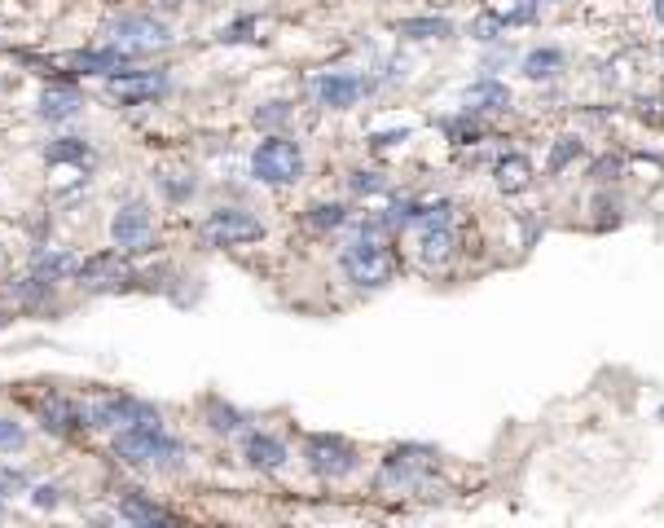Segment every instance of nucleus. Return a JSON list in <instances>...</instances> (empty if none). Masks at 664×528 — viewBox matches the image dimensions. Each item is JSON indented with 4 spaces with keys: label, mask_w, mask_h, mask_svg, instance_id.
Segmentation results:
<instances>
[{
    "label": "nucleus",
    "mask_w": 664,
    "mask_h": 528,
    "mask_svg": "<svg viewBox=\"0 0 664 528\" xmlns=\"http://www.w3.org/2000/svg\"><path fill=\"white\" fill-rule=\"evenodd\" d=\"M115 454L128 462V467H181L185 458V445L176 436L163 432V423H150V427H124L115 432Z\"/></svg>",
    "instance_id": "obj_1"
},
{
    "label": "nucleus",
    "mask_w": 664,
    "mask_h": 528,
    "mask_svg": "<svg viewBox=\"0 0 664 528\" xmlns=\"http://www.w3.org/2000/svg\"><path fill=\"white\" fill-rule=\"evenodd\" d=\"M453 207L449 203H431L414 212V256L423 269H445L453 260Z\"/></svg>",
    "instance_id": "obj_2"
},
{
    "label": "nucleus",
    "mask_w": 664,
    "mask_h": 528,
    "mask_svg": "<svg viewBox=\"0 0 664 528\" xmlns=\"http://www.w3.org/2000/svg\"><path fill=\"white\" fill-rule=\"evenodd\" d=\"M251 176L264 185H295L304 176V154L291 137H264L251 154Z\"/></svg>",
    "instance_id": "obj_3"
},
{
    "label": "nucleus",
    "mask_w": 664,
    "mask_h": 528,
    "mask_svg": "<svg viewBox=\"0 0 664 528\" xmlns=\"http://www.w3.org/2000/svg\"><path fill=\"white\" fill-rule=\"evenodd\" d=\"M339 264H343V273H348V282L365 286V291L387 286V282L396 278V256L383 247V242H374V238L352 242V247L339 256Z\"/></svg>",
    "instance_id": "obj_4"
},
{
    "label": "nucleus",
    "mask_w": 664,
    "mask_h": 528,
    "mask_svg": "<svg viewBox=\"0 0 664 528\" xmlns=\"http://www.w3.org/2000/svg\"><path fill=\"white\" fill-rule=\"evenodd\" d=\"M203 242L207 247H242V242H260L264 238V225L251 212H242V207H220L203 220Z\"/></svg>",
    "instance_id": "obj_5"
},
{
    "label": "nucleus",
    "mask_w": 664,
    "mask_h": 528,
    "mask_svg": "<svg viewBox=\"0 0 664 528\" xmlns=\"http://www.w3.org/2000/svg\"><path fill=\"white\" fill-rule=\"evenodd\" d=\"M304 454H308V471L322 480H343L357 471V449L348 445L343 436H308L304 440Z\"/></svg>",
    "instance_id": "obj_6"
},
{
    "label": "nucleus",
    "mask_w": 664,
    "mask_h": 528,
    "mask_svg": "<svg viewBox=\"0 0 664 528\" xmlns=\"http://www.w3.org/2000/svg\"><path fill=\"white\" fill-rule=\"evenodd\" d=\"M110 44L124 49L132 58V53H150V49L172 44V27L159 22V18H150V14H128V18H119L115 27H110Z\"/></svg>",
    "instance_id": "obj_7"
},
{
    "label": "nucleus",
    "mask_w": 664,
    "mask_h": 528,
    "mask_svg": "<svg viewBox=\"0 0 664 528\" xmlns=\"http://www.w3.org/2000/svg\"><path fill=\"white\" fill-rule=\"evenodd\" d=\"M150 423H159V414L137 396H106V401H97L88 410V427H97V432H115V427L124 432V427H150Z\"/></svg>",
    "instance_id": "obj_8"
},
{
    "label": "nucleus",
    "mask_w": 664,
    "mask_h": 528,
    "mask_svg": "<svg viewBox=\"0 0 664 528\" xmlns=\"http://www.w3.org/2000/svg\"><path fill=\"white\" fill-rule=\"evenodd\" d=\"M110 238H115V247L132 256V251H150L154 247V220H150V207L141 203V198H132L115 212L110 220Z\"/></svg>",
    "instance_id": "obj_9"
},
{
    "label": "nucleus",
    "mask_w": 664,
    "mask_h": 528,
    "mask_svg": "<svg viewBox=\"0 0 664 528\" xmlns=\"http://www.w3.org/2000/svg\"><path fill=\"white\" fill-rule=\"evenodd\" d=\"M431 458H436L431 449H396L379 467V489H392V493L418 489V480L431 471Z\"/></svg>",
    "instance_id": "obj_10"
},
{
    "label": "nucleus",
    "mask_w": 664,
    "mask_h": 528,
    "mask_svg": "<svg viewBox=\"0 0 664 528\" xmlns=\"http://www.w3.org/2000/svg\"><path fill=\"white\" fill-rule=\"evenodd\" d=\"M84 291H124L132 282V264L124 260V251H102V256L84 260L80 264V278Z\"/></svg>",
    "instance_id": "obj_11"
},
{
    "label": "nucleus",
    "mask_w": 664,
    "mask_h": 528,
    "mask_svg": "<svg viewBox=\"0 0 664 528\" xmlns=\"http://www.w3.org/2000/svg\"><path fill=\"white\" fill-rule=\"evenodd\" d=\"M110 93H115L124 106L154 102V97L168 93V75H163V71H124V75L110 80Z\"/></svg>",
    "instance_id": "obj_12"
},
{
    "label": "nucleus",
    "mask_w": 664,
    "mask_h": 528,
    "mask_svg": "<svg viewBox=\"0 0 664 528\" xmlns=\"http://www.w3.org/2000/svg\"><path fill=\"white\" fill-rule=\"evenodd\" d=\"M313 93H317V102L330 106V110H348V106H357L365 84H361V75H352V71H326L313 80Z\"/></svg>",
    "instance_id": "obj_13"
},
{
    "label": "nucleus",
    "mask_w": 664,
    "mask_h": 528,
    "mask_svg": "<svg viewBox=\"0 0 664 528\" xmlns=\"http://www.w3.org/2000/svg\"><path fill=\"white\" fill-rule=\"evenodd\" d=\"M36 410H40V423L49 427L53 436H75L88 427V410L75 401H66V396H44Z\"/></svg>",
    "instance_id": "obj_14"
},
{
    "label": "nucleus",
    "mask_w": 664,
    "mask_h": 528,
    "mask_svg": "<svg viewBox=\"0 0 664 528\" xmlns=\"http://www.w3.org/2000/svg\"><path fill=\"white\" fill-rule=\"evenodd\" d=\"M31 278L44 282V286H58V282H66V278H80V260H75L66 247H58V251H36V256H31Z\"/></svg>",
    "instance_id": "obj_15"
},
{
    "label": "nucleus",
    "mask_w": 664,
    "mask_h": 528,
    "mask_svg": "<svg viewBox=\"0 0 664 528\" xmlns=\"http://www.w3.org/2000/svg\"><path fill=\"white\" fill-rule=\"evenodd\" d=\"M71 66H75V71H84V75H106V80H115V75L132 71V58H128L124 49H115V44H106V49L75 53Z\"/></svg>",
    "instance_id": "obj_16"
},
{
    "label": "nucleus",
    "mask_w": 664,
    "mask_h": 528,
    "mask_svg": "<svg viewBox=\"0 0 664 528\" xmlns=\"http://www.w3.org/2000/svg\"><path fill=\"white\" fill-rule=\"evenodd\" d=\"M242 458H247L256 471H282L286 467V445L269 432H251L247 445H242Z\"/></svg>",
    "instance_id": "obj_17"
},
{
    "label": "nucleus",
    "mask_w": 664,
    "mask_h": 528,
    "mask_svg": "<svg viewBox=\"0 0 664 528\" xmlns=\"http://www.w3.org/2000/svg\"><path fill=\"white\" fill-rule=\"evenodd\" d=\"M80 106H84V97L75 84H49L40 93V119H71V115H80Z\"/></svg>",
    "instance_id": "obj_18"
},
{
    "label": "nucleus",
    "mask_w": 664,
    "mask_h": 528,
    "mask_svg": "<svg viewBox=\"0 0 664 528\" xmlns=\"http://www.w3.org/2000/svg\"><path fill=\"white\" fill-rule=\"evenodd\" d=\"M119 511H124L128 528H181L176 515H168L163 506H154L146 498H124V502H119Z\"/></svg>",
    "instance_id": "obj_19"
},
{
    "label": "nucleus",
    "mask_w": 664,
    "mask_h": 528,
    "mask_svg": "<svg viewBox=\"0 0 664 528\" xmlns=\"http://www.w3.org/2000/svg\"><path fill=\"white\" fill-rule=\"evenodd\" d=\"M493 181H497V190H502V194L528 190V181H533V163H528L524 154H502L497 168H493Z\"/></svg>",
    "instance_id": "obj_20"
},
{
    "label": "nucleus",
    "mask_w": 664,
    "mask_h": 528,
    "mask_svg": "<svg viewBox=\"0 0 664 528\" xmlns=\"http://www.w3.org/2000/svg\"><path fill=\"white\" fill-rule=\"evenodd\" d=\"M511 106V88L502 80H480L467 88V110H506Z\"/></svg>",
    "instance_id": "obj_21"
},
{
    "label": "nucleus",
    "mask_w": 664,
    "mask_h": 528,
    "mask_svg": "<svg viewBox=\"0 0 664 528\" xmlns=\"http://www.w3.org/2000/svg\"><path fill=\"white\" fill-rule=\"evenodd\" d=\"M563 71V53L559 49H533L524 58V75L528 80H550V75Z\"/></svg>",
    "instance_id": "obj_22"
},
{
    "label": "nucleus",
    "mask_w": 664,
    "mask_h": 528,
    "mask_svg": "<svg viewBox=\"0 0 664 528\" xmlns=\"http://www.w3.org/2000/svg\"><path fill=\"white\" fill-rule=\"evenodd\" d=\"M339 225H348V207H343V203H317V207H308V229L326 234V229H339Z\"/></svg>",
    "instance_id": "obj_23"
},
{
    "label": "nucleus",
    "mask_w": 664,
    "mask_h": 528,
    "mask_svg": "<svg viewBox=\"0 0 664 528\" xmlns=\"http://www.w3.org/2000/svg\"><path fill=\"white\" fill-rule=\"evenodd\" d=\"M401 36H409V40H445V36H453V27L445 18H414V22H401Z\"/></svg>",
    "instance_id": "obj_24"
},
{
    "label": "nucleus",
    "mask_w": 664,
    "mask_h": 528,
    "mask_svg": "<svg viewBox=\"0 0 664 528\" xmlns=\"http://www.w3.org/2000/svg\"><path fill=\"white\" fill-rule=\"evenodd\" d=\"M49 159H53V163H84V159H88V146H84V141H75V137L53 141V146H49Z\"/></svg>",
    "instance_id": "obj_25"
},
{
    "label": "nucleus",
    "mask_w": 664,
    "mask_h": 528,
    "mask_svg": "<svg viewBox=\"0 0 664 528\" xmlns=\"http://www.w3.org/2000/svg\"><path fill=\"white\" fill-rule=\"evenodd\" d=\"M22 445H27L22 423H14V418H0V454H18Z\"/></svg>",
    "instance_id": "obj_26"
},
{
    "label": "nucleus",
    "mask_w": 664,
    "mask_h": 528,
    "mask_svg": "<svg viewBox=\"0 0 664 528\" xmlns=\"http://www.w3.org/2000/svg\"><path fill=\"white\" fill-rule=\"evenodd\" d=\"M207 414H212L216 418V432H238V427H242V414H234V410H229V405H220V401H212V405H207Z\"/></svg>",
    "instance_id": "obj_27"
},
{
    "label": "nucleus",
    "mask_w": 664,
    "mask_h": 528,
    "mask_svg": "<svg viewBox=\"0 0 664 528\" xmlns=\"http://www.w3.org/2000/svg\"><path fill=\"white\" fill-rule=\"evenodd\" d=\"M577 154H581V141H563V146H555V154H550V168H555V172H563V168H568V163L572 159H577Z\"/></svg>",
    "instance_id": "obj_28"
},
{
    "label": "nucleus",
    "mask_w": 664,
    "mask_h": 528,
    "mask_svg": "<svg viewBox=\"0 0 664 528\" xmlns=\"http://www.w3.org/2000/svg\"><path fill=\"white\" fill-rule=\"evenodd\" d=\"M256 119H260L264 128H273V124H286V119H291V106H286V102H273L269 110H260Z\"/></svg>",
    "instance_id": "obj_29"
},
{
    "label": "nucleus",
    "mask_w": 664,
    "mask_h": 528,
    "mask_svg": "<svg viewBox=\"0 0 664 528\" xmlns=\"http://www.w3.org/2000/svg\"><path fill=\"white\" fill-rule=\"evenodd\" d=\"M31 502H36V506H58L62 498H58V489H53V484H40V489H31Z\"/></svg>",
    "instance_id": "obj_30"
},
{
    "label": "nucleus",
    "mask_w": 664,
    "mask_h": 528,
    "mask_svg": "<svg viewBox=\"0 0 664 528\" xmlns=\"http://www.w3.org/2000/svg\"><path fill=\"white\" fill-rule=\"evenodd\" d=\"M352 185H357L361 194H370V190H383V181H379V176H374V172H357V181H352Z\"/></svg>",
    "instance_id": "obj_31"
},
{
    "label": "nucleus",
    "mask_w": 664,
    "mask_h": 528,
    "mask_svg": "<svg viewBox=\"0 0 664 528\" xmlns=\"http://www.w3.org/2000/svg\"><path fill=\"white\" fill-rule=\"evenodd\" d=\"M475 31H480V40H493L497 36V18H480V22H475Z\"/></svg>",
    "instance_id": "obj_32"
},
{
    "label": "nucleus",
    "mask_w": 664,
    "mask_h": 528,
    "mask_svg": "<svg viewBox=\"0 0 664 528\" xmlns=\"http://www.w3.org/2000/svg\"><path fill=\"white\" fill-rule=\"evenodd\" d=\"M656 18L664 22V0H656Z\"/></svg>",
    "instance_id": "obj_33"
},
{
    "label": "nucleus",
    "mask_w": 664,
    "mask_h": 528,
    "mask_svg": "<svg viewBox=\"0 0 664 528\" xmlns=\"http://www.w3.org/2000/svg\"><path fill=\"white\" fill-rule=\"evenodd\" d=\"M9 322V313H5V308H0V326H5Z\"/></svg>",
    "instance_id": "obj_34"
},
{
    "label": "nucleus",
    "mask_w": 664,
    "mask_h": 528,
    "mask_svg": "<svg viewBox=\"0 0 664 528\" xmlns=\"http://www.w3.org/2000/svg\"><path fill=\"white\" fill-rule=\"evenodd\" d=\"M0 506H5V493H0Z\"/></svg>",
    "instance_id": "obj_35"
},
{
    "label": "nucleus",
    "mask_w": 664,
    "mask_h": 528,
    "mask_svg": "<svg viewBox=\"0 0 664 528\" xmlns=\"http://www.w3.org/2000/svg\"><path fill=\"white\" fill-rule=\"evenodd\" d=\"M660 418H664V410H660Z\"/></svg>",
    "instance_id": "obj_36"
}]
</instances>
